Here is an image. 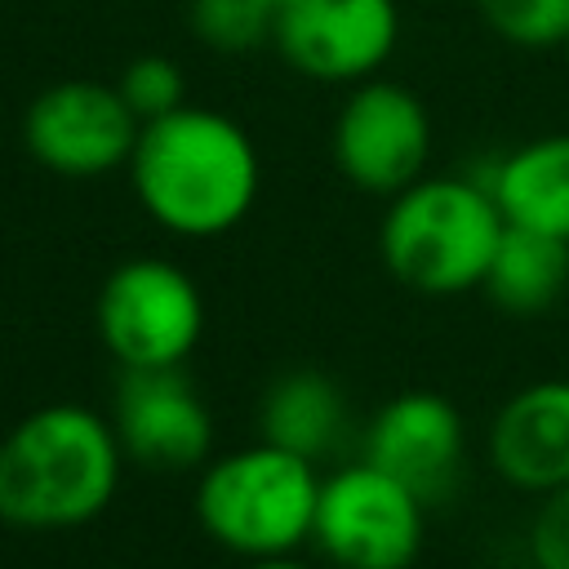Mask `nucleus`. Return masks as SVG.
<instances>
[{
    "label": "nucleus",
    "mask_w": 569,
    "mask_h": 569,
    "mask_svg": "<svg viewBox=\"0 0 569 569\" xmlns=\"http://www.w3.org/2000/svg\"><path fill=\"white\" fill-rule=\"evenodd\" d=\"M244 569H307L293 556H262V560H244Z\"/></svg>",
    "instance_id": "obj_20"
},
{
    "label": "nucleus",
    "mask_w": 569,
    "mask_h": 569,
    "mask_svg": "<svg viewBox=\"0 0 569 569\" xmlns=\"http://www.w3.org/2000/svg\"><path fill=\"white\" fill-rule=\"evenodd\" d=\"M565 44H569V40H565Z\"/></svg>",
    "instance_id": "obj_22"
},
{
    "label": "nucleus",
    "mask_w": 569,
    "mask_h": 569,
    "mask_svg": "<svg viewBox=\"0 0 569 569\" xmlns=\"http://www.w3.org/2000/svg\"><path fill=\"white\" fill-rule=\"evenodd\" d=\"M124 462L107 413L76 400L40 405L0 440V520L31 533L80 529L111 507Z\"/></svg>",
    "instance_id": "obj_2"
},
{
    "label": "nucleus",
    "mask_w": 569,
    "mask_h": 569,
    "mask_svg": "<svg viewBox=\"0 0 569 569\" xmlns=\"http://www.w3.org/2000/svg\"><path fill=\"white\" fill-rule=\"evenodd\" d=\"M427 538V498L369 458L320 476L311 542L338 569H409Z\"/></svg>",
    "instance_id": "obj_5"
},
{
    "label": "nucleus",
    "mask_w": 569,
    "mask_h": 569,
    "mask_svg": "<svg viewBox=\"0 0 569 569\" xmlns=\"http://www.w3.org/2000/svg\"><path fill=\"white\" fill-rule=\"evenodd\" d=\"M111 84L120 89V98L138 116V124L160 120V116H169V111H178L187 102V76L164 53H138V58H129Z\"/></svg>",
    "instance_id": "obj_18"
},
{
    "label": "nucleus",
    "mask_w": 569,
    "mask_h": 569,
    "mask_svg": "<svg viewBox=\"0 0 569 569\" xmlns=\"http://www.w3.org/2000/svg\"><path fill=\"white\" fill-rule=\"evenodd\" d=\"M502 218L556 240H569V133H542L485 169Z\"/></svg>",
    "instance_id": "obj_13"
},
{
    "label": "nucleus",
    "mask_w": 569,
    "mask_h": 569,
    "mask_svg": "<svg viewBox=\"0 0 569 569\" xmlns=\"http://www.w3.org/2000/svg\"><path fill=\"white\" fill-rule=\"evenodd\" d=\"M124 169L142 213L182 240L227 236L249 218L262 187V160L244 124L191 102L147 120Z\"/></svg>",
    "instance_id": "obj_1"
},
{
    "label": "nucleus",
    "mask_w": 569,
    "mask_h": 569,
    "mask_svg": "<svg viewBox=\"0 0 569 569\" xmlns=\"http://www.w3.org/2000/svg\"><path fill=\"white\" fill-rule=\"evenodd\" d=\"M329 151H333L338 173L356 191L391 200L427 169L431 116L413 89L369 76L347 89V98L333 116Z\"/></svg>",
    "instance_id": "obj_7"
},
{
    "label": "nucleus",
    "mask_w": 569,
    "mask_h": 569,
    "mask_svg": "<svg viewBox=\"0 0 569 569\" xmlns=\"http://www.w3.org/2000/svg\"><path fill=\"white\" fill-rule=\"evenodd\" d=\"M187 27L204 49L244 58L271 44L276 13L262 0H187Z\"/></svg>",
    "instance_id": "obj_16"
},
{
    "label": "nucleus",
    "mask_w": 569,
    "mask_h": 569,
    "mask_svg": "<svg viewBox=\"0 0 569 569\" xmlns=\"http://www.w3.org/2000/svg\"><path fill=\"white\" fill-rule=\"evenodd\" d=\"M533 569H569V485L542 493V507L529 525Z\"/></svg>",
    "instance_id": "obj_19"
},
{
    "label": "nucleus",
    "mask_w": 569,
    "mask_h": 569,
    "mask_svg": "<svg viewBox=\"0 0 569 569\" xmlns=\"http://www.w3.org/2000/svg\"><path fill=\"white\" fill-rule=\"evenodd\" d=\"M529 569H533V565H529Z\"/></svg>",
    "instance_id": "obj_23"
},
{
    "label": "nucleus",
    "mask_w": 569,
    "mask_h": 569,
    "mask_svg": "<svg viewBox=\"0 0 569 569\" xmlns=\"http://www.w3.org/2000/svg\"><path fill=\"white\" fill-rule=\"evenodd\" d=\"M262 4H267L271 13H280V9H284V4H293V0H262Z\"/></svg>",
    "instance_id": "obj_21"
},
{
    "label": "nucleus",
    "mask_w": 569,
    "mask_h": 569,
    "mask_svg": "<svg viewBox=\"0 0 569 569\" xmlns=\"http://www.w3.org/2000/svg\"><path fill=\"white\" fill-rule=\"evenodd\" d=\"M489 467L520 493L569 485V378H538L489 422Z\"/></svg>",
    "instance_id": "obj_12"
},
{
    "label": "nucleus",
    "mask_w": 569,
    "mask_h": 569,
    "mask_svg": "<svg viewBox=\"0 0 569 569\" xmlns=\"http://www.w3.org/2000/svg\"><path fill=\"white\" fill-rule=\"evenodd\" d=\"M467 453V427L449 396L413 387L396 391L365 427V458L405 480L427 502L440 498Z\"/></svg>",
    "instance_id": "obj_11"
},
{
    "label": "nucleus",
    "mask_w": 569,
    "mask_h": 569,
    "mask_svg": "<svg viewBox=\"0 0 569 569\" xmlns=\"http://www.w3.org/2000/svg\"><path fill=\"white\" fill-rule=\"evenodd\" d=\"M111 427L129 462L151 471H196L213 449V413L182 365L120 369Z\"/></svg>",
    "instance_id": "obj_10"
},
{
    "label": "nucleus",
    "mask_w": 569,
    "mask_h": 569,
    "mask_svg": "<svg viewBox=\"0 0 569 569\" xmlns=\"http://www.w3.org/2000/svg\"><path fill=\"white\" fill-rule=\"evenodd\" d=\"M316 493V462L258 440L200 467L196 520L222 551L240 560L293 556L302 542H311Z\"/></svg>",
    "instance_id": "obj_4"
},
{
    "label": "nucleus",
    "mask_w": 569,
    "mask_h": 569,
    "mask_svg": "<svg viewBox=\"0 0 569 569\" xmlns=\"http://www.w3.org/2000/svg\"><path fill=\"white\" fill-rule=\"evenodd\" d=\"M342 431H347V396L320 369L280 373L258 405V436L307 462L329 458Z\"/></svg>",
    "instance_id": "obj_14"
},
{
    "label": "nucleus",
    "mask_w": 569,
    "mask_h": 569,
    "mask_svg": "<svg viewBox=\"0 0 569 569\" xmlns=\"http://www.w3.org/2000/svg\"><path fill=\"white\" fill-rule=\"evenodd\" d=\"M502 231L507 218L480 173H422L387 200L378 253L405 289L458 298L485 284Z\"/></svg>",
    "instance_id": "obj_3"
},
{
    "label": "nucleus",
    "mask_w": 569,
    "mask_h": 569,
    "mask_svg": "<svg viewBox=\"0 0 569 569\" xmlns=\"http://www.w3.org/2000/svg\"><path fill=\"white\" fill-rule=\"evenodd\" d=\"M480 289L507 316L547 311L569 289V240H556V236L507 222Z\"/></svg>",
    "instance_id": "obj_15"
},
{
    "label": "nucleus",
    "mask_w": 569,
    "mask_h": 569,
    "mask_svg": "<svg viewBox=\"0 0 569 569\" xmlns=\"http://www.w3.org/2000/svg\"><path fill=\"white\" fill-rule=\"evenodd\" d=\"M93 320L120 369H169L204 333V293L169 258H129L102 280Z\"/></svg>",
    "instance_id": "obj_6"
},
{
    "label": "nucleus",
    "mask_w": 569,
    "mask_h": 569,
    "mask_svg": "<svg viewBox=\"0 0 569 569\" xmlns=\"http://www.w3.org/2000/svg\"><path fill=\"white\" fill-rule=\"evenodd\" d=\"M138 116L107 80H53L22 111L27 156L58 178H102L129 164Z\"/></svg>",
    "instance_id": "obj_8"
},
{
    "label": "nucleus",
    "mask_w": 569,
    "mask_h": 569,
    "mask_svg": "<svg viewBox=\"0 0 569 569\" xmlns=\"http://www.w3.org/2000/svg\"><path fill=\"white\" fill-rule=\"evenodd\" d=\"M400 40L396 0H293L276 13L271 49L307 80L360 84L387 67Z\"/></svg>",
    "instance_id": "obj_9"
},
{
    "label": "nucleus",
    "mask_w": 569,
    "mask_h": 569,
    "mask_svg": "<svg viewBox=\"0 0 569 569\" xmlns=\"http://www.w3.org/2000/svg\"><path fill=\"white\" fill-rule=\"evenodd\" d=\"M476 13L516 49H551L569 40V0H476Z\"/></svg>",
    "instance_id": "obj_17"
}]
</instances>
